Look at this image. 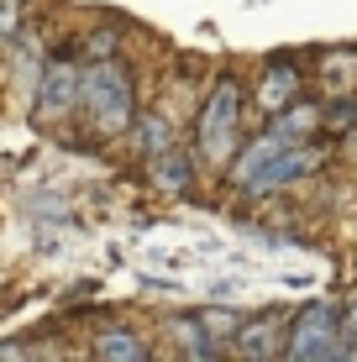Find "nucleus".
<instances>
[{
    "mask_svg": "<svg viewBox=\"0 0 357 362\" xmlns=\"http://www.w3.org/2000/svg\"><path fill=\"white\" fill-rule=\"evenodd\" d=\"M341 320L347 310L336 299H310L300 315L289 320V341L284 352L300 362H331V357H347V341H341Z\"/></svg>",
    "mask_w": 357,
    "mask_h": 362,
    "instance_id": "obj_1",
    "label": "nucleus"
},
{
    "mask_svg": "<svg viewBox=\"0 0 357 362\" xmlns=\"http://www.w3.org/2000/svg\"><path fill=\"white\" fill-rule=\"evenodd\" d=\"M79 105L95 116L100 132H127L131 127V74L116 64V58H95L84 69V90Z\"/></svg>",
    "mask_w": 357,
    "mask_h": 362,
    "instance_id": "obj_2",
    "label": "nucleus"
},
{
    "mask_svg": "<svg viewBox=\"0 0 357 362\" xmlns=\"http://www.w3.org/2000/svg\"><path fill=\"white\" fill-rule=\"evenodd\" d=\"M237 121H242V90L231 79H221L200 110V127H194V147H200L205 163H226L237 153Z\"/></svg>",
    "mask_w": 357,
    "mask_h": 362,
    "instance_id": "obj_3",
    "label": "nucleus"
},
{
    "mask_svg": "<svg viewBox=\"0 0 357 362\" xmlns=\"http://www.w3.org/2000/svg\"><path fill=\"white\" fill-rule=\"evenodd\" d=\"M315 121H321V110H315V105H294V110H284V116H279L274 127L257 136L252 147H242V158H237V179H247L252 168H263L268 158L289 153V147H305V136L315 132Z\"/></svg>",
    "mask_w": 357,
    "mask_h": 362,
    "instance_id": "obj_4",
    "label": "nucleus"
},
{
    "mask_svg": "<svg viewBox=\"0 0 357 362\" xmlns=\"http://www.w3.org/2000/svg\"><path fill=\"white\" fill-rule=\"evenodd\" d=\"M315 163H321V153L315 147H289V153H279V158H268L263 168H252L247 179H237L247 194H274V189H284V184L294 179H305Z\"/></svg>",
    "mask_w": 357,
    "mask_h": 362,
    "instance_id": "obj_5",
    "label": "nucleus"
},
{
    "mask_svg": "<svg viewBox=\"0 0 357 362\" xmlns=\"http://www.w3.org/2000/svg\"><path fill=\"white\" fill-rule=\"evenodd\" d=\"M79 90H84V74L74 69L69 58H58V64H47V69H42L32 105H37V116H64L74 100H79Z\"/></svg>",
    "mask_w": 357,
    "mask_h": 362,
    "instance_id": "obj_6",
    "label": "nucleus"
},
{
    "mask_svg": "<svg viewBox=\"0 0 357 362\" xmlns=\"http://www.w3.org/2000/svg\"><path fill=\"white\" fill-rule=\"evenodd\" d=\"M168 336H174V341H184V352L189 357H216L221 352V336L205 326V315H179V320H168Z\"/></svg>",
    "mask_w": 357,
    "mask_h": 362,
    "instance_id": "obj_7",
    "label": "nucleus"
},
{
    "mask_svg": "<svg viewBox=\"0 0 357 362\" xmlns=\"http://www.w3.org/2000/svg\"><path fill=\"white\" fill-rule=\"evenodd\" d=\"M95 357H105V362H121V357H127V362H142L147 357V341H142V336L137 331H100V341H95Z\"/></svg>",
    "mask_w": 357,
    "mask_h": 362,
    "instance_id": "obj_8",
    "label": "nucleus"
},
{
    "mask_svg": "<svg viewBox=\"0 0 357 362\" xmlns=\"http://www.w3.org/2000/svg\"><path fill=\"white\" fill-rule=\"evenodd\" d=\"M237 352H242V357H274V352H279V320L242 326V331H237Z\"/></svg>",
    "mask_w": 357,
    "mask_h": 362,
    "instance_id": "obj_9",
    "label": "nucleus"
},
{
    "mask_svg": "<svg viewBox=\"0 0 357 362\" xmlns=\"http://www.w3.org/2000/svg\"><path fill=\"white\" fill-rule=\"evenodd\" d=\"M294 90H300V74L294 69H268V79H263V90H257V100H263L268 110H284Z\"/></svg>",
    "mask_w": 357,
    "mask_h": 362,
    "instance_id": "obj_10",
    "label": "nucleus"
},
{
    "mask_svg": "<svg viewBox=\"0 0 357 362\" xmlns=\"http://www.w3.org/2000/svg\"><path fill=\"white\" fill-rule=\"evenodd\" d=\"M153 168H158V184H163L168 194H184V189H189V168H184V158L174 153V147H168V153H158Z\"/></svg>",
    "mask_w": 357,
    "mask_h": 362,
    "instance_id": "obj_11",
    "label": "nucleus"
},
{
    "mask_svg": "<svg viewBox=\"0 0 357 362\" xmlns=\"http://www.w3.org/2000/svg\"><path fill=\"white\" fill-rule=\"evenodd\" d=\"M137 142H142L147 158H158V153H168V147H174V132H168L158 116H142V121H137Z\"/></svg>",
    "mask_w": 357,
    "mask_h": 362,
    "instance_id": "obj_12",
    "label": "nucleus"
},
{
    "mask_svg": "<svg viewBox=\"0 0 357 362\" xmlns=\"http://www.w3.org/2000/svg\"><path fill=\"white\" fill-rule=\"evenodd\" d=\"M341 341H347V357L357 352V305L347 310V320H341Z\"/></svg>",
    "mask_w": 357,
    "mask_h": 362,
    "instance_id": "obj_13",
    "label": "nucleus"
},
{
    "mask_svg": "<svg viewBox=\"0 0 357 362\" xmlns=\"http://www.w3.org/2000/svg\"><path fill=\"white\" fill-rule=\"evenodd\" d=\"M347 147H352V153H357V132H352V136H347Z\"/></svg>",
    "mask_w": 357,
    "mask_h": 362,
    "instance_id": "obj_14",
    "label": "nucleus"
}]
</instances>
